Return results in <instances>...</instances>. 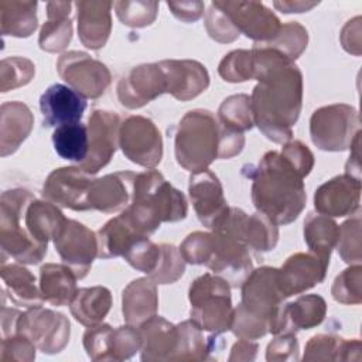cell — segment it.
<instances>
[{"label":"cell","mask_w":362,"mask_h":362,"mask_svg":"<svg viewBox=\"0 0 362 362\" xmlns=\"http://www.w3.org/2000/svg\"><path fill=\"white\" fill-rule=\"evenodd\" d=\"M253 78L259 81L250 96L253 123L274 143L291 139L303 100V75L281 54L256 42L252 48Z\"/></svg>","instance_id":"1"},{"label":"cell","mask_w":362,"mask_h":362,"mask_svg":"<svg viewBox=\"0 0 362 362\" xmlns=\"http://www.w3.org/2000/svg\"><path fill=\"white\" fill-rule=\"evenodd\" d=\"M252 201L257 212L276 225H287L298 218L305 205V188L298 171L277 151L266 153L256 167H250Z\"/></svg>","instance_id":"2"},{"label":"cell","mask_w":362,"mask_h":362,"mask_svg":"<svg viewBox=\"0 0 362 362\" xmlns=\"http://www.w3.org/2000/svg\"><path fill=\"white\" fill-rule=\"evenodd\" d=\"M143 235L156 232L161 222H177L187 216V201L157 170L136 174L133 198L123 209Z\"/></svg>","instance_id":"3"},{"label":"cell","mask_w":362,"mask_h":362,"mask_svg":"<svg viewBox=\"0 0 362 362\" xmlns=\"http://www.w3.org/2000/svg\"><path fill=\"white\" fill-rule=\"evenodd\" d=\"M177 163L198 173L216 158L221 150V123L209 110H189L180 122L175 133Z\"/></svg>","instance_id":"4"},{"label":"cell","mask_w":362,"mask_h":362,"mask_svg":"<svg viewBox=\"0 0 362 362\" xmlns=\"http://www.w3.org/2000/svg\"><path fill=\"white\" fill-rule=\"evenodd\" d=\"M34 195L23 188L7 189L0 198L1 259L6 255L20 263L35 264L47 255L45 245L38 243L23 223L27 206Z\"/></svg>","instance_id":"5"},{"label":"cell","mask_w":362,"mask_h":362,"mask_svg":"<svg viewBox=\"0 0 362 362\" xmlns=\"http://www.w3.org/2000/svg\"><path fill=\"white\" fill-rule=\"evenodd\" d=\"M191 303V321L202 331L215 335L230 329L233 310L230 286L221 277L205 273L195 279L188 291Z\"/></svg>","instance_id":"6"},{"label":"cell","mask_w":362,"mask_h":362,"mask_svg":"<svg viewBox=\"0 0 362 362\" xmlns=\"http://www.w3.org/2000/svg\"><path fill=\"white\" fill-rule=\"evenodd\" d=\"M359 133L358 112L349 105L338 103L320 107L310 119L313 143L321 150H346Z\"/></svg>","instance_id":"7"},{"label":"cell","mask_w":362,"mask_h":362,"mask_svg":"<svg viewBox=\"0 0 362 362\" xmlns=\"http://www.w3.org/2000/svg\"><path fill=\"white\" fill-rule=\"evenodd\" d=\"M283 301L277 269L264 266L252 270L242 283V301L233 311L269 331L270 315Z\"/></svg>","instance_id":"8"},{"label":"cell","mask_w":362,"mask_h":362,"mask_svg":"<svg viewBox=\"0 0 362 362\" xmlns=\"http://www.w3.org/2000/svg\"><path fill=\"white\" fill-rule=\"evenodd\" d=\"M55 250L76 277L83 279L98 256V236L83 223L64 219L52 236Z\"/></svg>","instance_id":"9"},{"label":"cell","mask_w":362,"mask_h":362,"mask_svg":"<svg viewBox=\"0 0 362 362\" xmlns=\"http://www.w3.org/2000/svg\"><path fill=\"white\" fill-rule=\"evenodd\" d=\"M16 332L28 337L44 354H57L68 344L71 329L69 320L64 314L40 305L20 313Z\"/></svg>","instance_id":"10"},{"label":"cell","mask_w":362,"mask_h":362,"mask_svg":"<svg viewBox=\"0 0 362 362\" xmlns=\"http://www.w3.org/2000/svg\"><path fill=\"white\" fill-rule=\"evenodd\" d=\"M119 147L132 161L154 168L163 157V139L157 126L144 116H129L119 129Z\"/></svg>","instance_id":"11"},{"label":"cell","mask_w":362,"mask_h":362,"mask_svg":"<svg viewBox=\"0 0 362 362\" xmlns=\"http://www.w3.org/2000/svg\"><path fill=\"white\" fill-rule=\"evenodd\" d=\"M211 235V247L205 266L223 277L232 287L242 286L253 270L249 247L226 232L212 230Z\"/></svg>","instance_id":"12"},{"label":"cell","mask_w":362,"mask_h":362,"mask_svg":"<svg viewBox=\"0 0 362 362\" xmlns=\"http://www.w3.org/2000/svg\"><path fill=\"white\" fill-rule=\"evenodd\" d=\"M59 76L83 98H99L110 83V72L105 64L81 51L64 52L57 61Z\"/></svg>","instance_id":"13"},{"label":"cell","mask_w":362,"mask_h":362,"mask_svg":"<svg viewBox=\"0 0 362 362\" xmlns=\"http://www.w3.org/2000/svg\"><path fill=\"white\" fill-rule=\"evenodd\" d=\"M120 124L116 112L96 109L90 113L88 120L89 150L79 168L88 174H95L110 161L119 146Z\"/></svg>","instance_id":"14"},{"label":"cell","mask_w":362,"mask_h":362,"mask_svg":"<svg viewBox=\"0 0 362 362\" xmlns=\"http://www.w3.org/2000/svg\"><path fill=\"white\" fill-rule=\"evenodd\" d=\"M233 27L256 42L272 41L281 24L279 18L264 4L257 1H214Z\"/></svg>","instance_id":"15"},{"label":"cell","mask_w":362,"mask_h":362,"mask_svg":"<svg viewBox=\"0 0 362 362\" xmlns=\"http://www.w3.org/2000/svg\"><path fill=\"white\" fill-rule=\"evenodd\" d=\"M90 175L79 167L57 168L47 177L42 197L74 211H89V189L93 182Z\"/></svg>","instance_id":"16"},{"label":"cell","mask_w":362,"mask_h":362,"mask_svg":"<svg viewBox=\"0 0 362 362\" xmlns=\"http://www.w3.org/2000/svg\"><path fill=\"white\" fill-rule=\"evenodd\" d=\"M165 92V76L158 62L133 68L117 83V98L129 109L141 107Z\"/></svg>","instance_id":"17"},{"label":"cell","mask_w":362,"mask_h":362,"mask_svg":"<svg viewBox=\"0 0 362 362\" xmlns=\"http://www.w3.org/2000/svg\"><path fill=\"white\" fill-rule=\"evenodd\" d=\"M329 262L313 252L291 255L286 263L277 269V281L284 298L300 294L325 277Z\"/></svg>","instance_id":"18"},{"label":"cell","mask_w":362,"mask_h":362,"mask_svg":"<svg viewBox=\"0 0 362 362\" xmlns=\"http://www.w3.org/2000/svg\"><path fill=\"white\" fill-rule=\"evenodd\" d=\"M361 181L349 174L322 184L314 194V206L325 216H345L359 209Z\"/></svg>","instance_id":"19"},{"label":"cell","mask_w":362,"mask_h":362,"mask_svg":"<svg viewBox=\"0 0 362 362\" xmlns=\"http://www.w3.org/2000/svg\"><path fill=\"white\" fill-rule=\"evenodd\" d=\"M188 192L198 219L208 228L229 208L218 177L208 168L191 174Z\"/></svg>","instance_id":"20"},{"label":"cell","mask_w":362,"mask_h":362,"mask_svg":"<svg viewBox=\"0 0 362 362\" xmlns=\"http://www.w3.org/2000/svg\"><path fill=\"white\" fill-rule=\"evenodd\" d=\"M86 109V99L64 83H54L40 98L42 124L47 127L78 123Z\"/></svg>","instance_id":"21"},{"label":"cell","mask_w":362,"mask_h":362,"mask_svg":"<svg viewBox=\"0 0 362 362\" xmlns=\"http://www.w3.org/2000/svg\"><path fill=\"white\" fill-rule=\"evenodd\" d=\"M158 65L165 76L167 92L178 100L194 99L209 85L208 71L198 61L165 59Z\"/></svg>","instance_id":"22"},{"label":"cell","mask_w":362,"mask_h":362,"mask_svg":"<svg viewBox=\"0 0 362 362\" xmlns=\"http://www.w3.org/2000/svg\"><path fill=\"white\" fill-rule=\"evenodd\" d=\"M136 173L119 171L93 180L89 189L90 209L105 214L126 209L133 198Z\"/></svg>","instance_id":"23"},{"label":"cell","mask_w":362,"mask_h":362,"mask_svg":"<svg viewBox=\"0 0 362 362\" xmlns=\"http://www.w3.org/2000/svg\"><path fill=\"white\" fill-rule=\"evenodd\" d=\"M141 335L140 358L143 361H175L178 351V327L154 315L139 327Z\"/></svg>","instance_id":"24"},{"label":"cell","mask_w":362,"mask_h":362,"mask_svg":"<svg viewBox=\"0 0 362 362\" xmlns=\"http://www.w3.org/2000/svg\"><path fill=\"white\" fill-rule=\"evenodd\" d=\"M78 11V37L81 42L90 48H102L112 30L110 8L112 1H76Z\"/></svg>","instance_id":"25"},{"label":"cell","mask_w":362,"mask_h":362,"mask_svg":"<svg viewBox=\"0 0 362 362\" xmlns=\"http://www.w3.org/2000/svg\"><path fill=\"white\" fill-rule=\"evenodd\" d=\"M157 287L151 279H136L123 290L122 311L129 325L140 327L157 315Z\"/></svg>","instance_id":"26"},{"label":"cell","mask_w":362,"mask_h":362,"mask_svg":"<svg viewBox=\"0 0 362 362\" xmlns=\"http://www.w3.org/2000/svg\"><path fill=\"white\" fill-rule=\"evenodd\" d=\"M0 150L6 157L14 153L33 129L34 117L23 102H6L0 107Z\"/></svg>","instance_id":"27"},{"label":"cell","mask_w":362,"mask_h":362,"mask_svg":"<svg viewBox=\"0 0 362 362\" xmlns=\"http://www.w3.org/2000/svg\"><path fill=\"white\" fill-rule=\"evenodd\" d=\"M98 257L123 256L129 246L143 235L132 218L123 211L120 215L107 221L98 232Z\"/></svg>","instance_id":"28"},{"label":"cell","mask_w":362,"mask_h":362,"mask_svg":"<svg viewBox=\"0 0 362 362\" xmlns=\"http://www.w3.org/2000/svg\"><path fill=\"white\" fill-rule=\"evenodd\" d=\"M69 1H49L47 3L48 20L44 23L40 31L38 44L41 49L48 52L62 51L72 38V21H71Z\"/></svg>","instance_id":"29"},{"label":"cell","mask_w":362,"mask_h":362,"mask_svg":"<svg viewBox=\"0 0 362 362\" xmlns=\"http://www.w3.org/2000/svg\"><path fill=\"white\" fill-rule=\"evenodd\" d=\"M76 274L66 264L47 263L40 269V291L52 305H69L76 293Z\"/></svg>","instance_id":"30"},{"label":"cell","mask_w":362,"mask_h":362,"mask_svg":"<svg viewBox=\"0 0 362 362\" xmlns=\"http://www.w3.org/2000/svg\"><path fill=\"white\" fill-rule=\"evenodd\" d=\"M112 307V294L103 286L85 287L76 290L69 303L71 314L85 327L102 324Z\"/></svg>","instance_id":"31"},{"label":"cell","mask_w":362,"mask_h":362,"mask_svg":"<svg viewBox=\"0 0 362 362\" xmlns=\"http://www.w3.org/2000/svg\"><path fill=\"white\" fill-rule=\"evenodd\" d=\"M1 280L6 286L10 300L16 305L27 308L40 307L44 301L40 288L35 284V277L31 272L17 263H1Z\"/></svg>","instance_id":"32"},{"label":"cell","mask_w":362,"mask_h":362,"mask_svg":"<svg viewBox=\"0 0 362 362\" xmlns=\"http://www.w3.org/2000/svg\"><path fill=\"white\" fill-rule=\"evenodd\" d=\"M361 356V341H346L337 335L318 334L305 345L304 361H348Z\"/></svg>","instance_id":"33"},{"label":"cell","mask_w":362,"mask_h":362,"mask_svg":"<svg viewBox=\"0 0 362 362\" xmlns=\"http://www.w3.org/2000/svg\"><path fill=\"white\" fill-rule=\"evenodd\" d=\"M0 27L3 35H31L37 28V1L1 0Z\"/></svg>","instance_id":"34"},{"label":"cell","mask_w":362,"mask_h":362,"mask_svg":"<svg viewBox=\"0 0 362 362\" xmlns=\"http://www.w3.org/2000/svg\"><path fill=\"white\" fill-rule=\"evenodd\" d=\"M64 219V214L55 204L34 198L27 206L24 223L38 243L48 246V240L52 239L55 230Z\"/></svg>","instance_id":"35"},{"label":"cell","mask_w":362,"mask_h":362,"mask_svg":"<svg viewBox=\"0 0 362 362\" xmlns=\"http://www.w3.org/2000/svg\"><path fill=\"white\" fill-rule=\"evenodd\" d=\"M339 226L325 215L308 214L304 221V240L310 252L329 262L331 250L338 240Z\"/></svg>","instance_id":"36"},{"label":"cell","mask_w":362,"mask_h":362,"mask_svg":"<svg viewBox=\"0 0 362 362\" xmlns=\"http://www.w3.org/2000/svg\"><path fill=\"white\" fill-rule=\"evenodd\" d=\"M52 144L59 157L81 164L89 150L88 126L81 122L58 126L52 133Z\"/></svg>","instance_id":"37"},{"label":"cell","mask_w":362,"mask_h":362,"mask_svg":"<svg viewBox=\"0 0 362 362\" xmlns=\"http://www.w3.org/2000/svg\"><path fill=\"white\" fill-rule=\"evenodd\" d=\"M178 327V351L175 361H202L212 352L214 338H205L202 329L191 320L184 321Z\"/></svg>","instance_id":"38"},{"label":"cell","mask_w":362,"mask_h":362,"mask_svg":"<svg viewBox=\"0 0 362 362\" xmlns=\"http://www.w3.org/2000/svg\"><path fill=\"white\" fill-rule=\"evenodd\" d=\"M277 225L260 212L247 215L243 226V240L247 247L256 252L273 250L277 245Z\"/></svg>","instance_id":"39"},{"label":"cell","mask_w":362,"mask_h":362,"mask_svg":"<svg viewBox=\"0 0 362 362\" xmlns=\"http://www.w3.org/2000/svg\"><path fill=\"white\" fill-rule=\"evenodd\" d=\"M307 42H308L307 30L301 24L296 21H290L280 27L277 35L272 41L259 42V44L281 54L284 58L294 62V59L298 58L301 52L305 49Z\"/></svg>","instance_id":"40"},{"label":"cell","mask_w":362,"mask_h":362,"mask_svg":"<svg viewBox=\"0 0 362 362\" xmlns=\"http://www.w3.org/2000/svg\"><path fill=\"white\" fill-rule=\"evenodd\" d=\"M219 123L236 132H245L253 127V115L250 98L247 95H233L226 98L218 110Z\"/></svg>","instance_id":"41"},{"label":"cell","mask_w":362,"mask_h":362,"mask_svg":"<svg viewBox=\"0 0 362 362\" xmlns=\"http://www.w3.org/2000/svg\"><path fill=\"white\" fill-rule=\"evenodd\" d=\"M124 260L136 270L153 274L161 257V245H156L147 236L137 238L123 255Z\"/></svg>","instance_id":"42"},{"label":"cell","mask_w":362,"mask_h":362,"mask_svg":"<svg viewBox=\"0 0 362 362\" xmlns=\"http://www.w3.org/2000/svg\"><path fill=\"white\" fill-rule=\"evenodd\" d=\"M35 74L34 64L21 57L4 58L0 64V89L7 92L10 89L27 85Z\"/></svg>","instance_id":"43"},{"label":"cell","mask_w":362,"mask_h":362,"mask_svg":"<svg viewBox=\"0 0 362 362\" xmlns=\"http://www.w3.org/2000/svg\"><path fill=\"white\" fill-rule=\"evenodd\" d=\"M185 270V260L180 250L168 243H161V257L153 274L148 276L156 284H171L177 281Z\"/></svg>","instance_id":"44"},{"label":"cell","mask_w":362,"mask_h":362,"mask_svg":"<svg viewBox=\"0 0 362 362\" xmlns=\"http://www.w3.org/2000/svg\"><path fill=\"white\" fill-rule=\"evenodd\" d=\"M119 20L129 27L150 25L157 16V1H117L113 3Z\"/></svg>","instance_id":"45"},{"label":"cell","mask_w":362,"mask_h":362,"mask_svg":"<svg viewBox=\"0 0 362 362\" xmlns=\"http://www.w3.org/2000/svg\"><path fill=\"white\" fill-rule=\"evenodd\" d=\"M218 72L228 82H243L253 79L252 51L236 49L229 52L221 61Z\"/></svg>","instance_id":"46"},{"label":"cell","mask_w":362,"mask_h":362,"mask_svg":"<svg viewBox=\"0 0 362 362\" xmlns=\"http://www.w3.org/2000/svg\"><path fill=\"white\" fill-rule=\"evenodd\" d=\"M337 249L339 256L346 263H361V218L355 215V218L346 221L339 226Z\"/></svg>","instance_id":"47"},{"label":"cell","mask_w":362,"mask_h":362,"mask_svg":"<svg viewBox=\"0 0 362 362\" xmlns=\"http://www.w3.org/2000/svg\"><path fill=\"white\" fill-rule=\"evenodd\" d=\"M361 266H351L344 270L332 284V297L342 304H359L362 300L361 296Z\"/></svg>","instance_id":"48"},{"label":"cell","mask_w":362,"mask_h":362,"mask_svg":"<svg viewBox=\"0 0 362 362\" xmlns=\"http://www.w3.org/2000/svg\"><path fill=\"white\" fill-rule=\"evenodd\" d=\"M112 332L113 328L107 324L88 327L83 334V346L92 361H112Z\"/></svg>","instance_id":"49"},{"label":"cell","mask_w":362,"mask_h":362,"mask_svg":"<svg viewBox=\"0 0 362 362\" xmlns=\"http://www.w3.org/2000/svg\"><path fill=\"white\" fill-rule=\"evenodd\" d=\"M141 348L139 327L123 325L113 328L112 332V361H123L133 356Z\"/></svg>","instance_id":"50"},{"label":"cell","mask_w":362,"mask_h":362,"mask_svg":"<svg viewBox=\"0 0 362 362\" xmlns=\"http://www.w3.org/2000/svg\"><path fill=\"white\" fill-rule=\"evenodd\" d=\"M35 344L24 334L14 332L7 337H1L0 361H33L35 359Z\"/></svg>","instance_id":"51"},{"label":"cell","mask_w":362,"mask_h":362,"mask_svg":"<svg viewBox=\"0 0 362 362\" xmlns=\"http://www.w3.org/2000/svg\"><path fill=\"white\" fill-rule=\"evenodd\" d=\"M205 27L209 37L219 42H232L239 37V31L233 27V24L229 21L225 13L215 6L214 1L208 8Z\"/></svg>","instance_id":"52"},{"label":"cell","mask_w":362,"mask_h":362,"mask_svg":"<svg viewBox=\"0 0 362 362\" xmlns=\"http://www.w3.org/2000/svg\"><path fill=\"white\" fill-rule=\"evenodd\" d=\"M211 233L194 232L185 238L180 246V253L182 259L191 264H205L209 247H211Z\"/></svg>","instance_id":"53"},{"label":"cell","mask_w":362,"mask_h":362,"mask_svg":"<svg viewBox=\"0 0 362 362\" xmlns=\"http://www.w3.org/2000/svg\"><path fill=\"white\" fill-rule=\"evenodd\" d=\"M304 178L310 174L313 165H314V156L310 151V148L303 144L298 140L288 141L284 144L281 153H280Z\"/></svg>","instance_id":"54"},{"label":"cell","mask_w":362,"mask_h":362,"mask_svg":"<svg viewBox=\"0 0 362 362\" xmlns=\"http://www.w3.org/2000/svg\"><path fill=\"white\" fill-rule=\"evenodd\" d=\"M267 361H296L298 359V342L294 334H279L266 349Z\"/></svg>","instance_id":"55"},{"label":"cell","mask_w":362,"mask_h":362,"mask_svg":"<svg viewBox=\"0 0 362 362\" xmlns=\"http://www.w3.org/2000/svg\"><path fill=\"white\" fill-rule=\"evenodd\" d=\"M167 6L171 8L173 14L182 21H195L204 13V3L201 1H168Z\"/></svg>","instance_id":"56"},{"label":"cell","mask_w":362,"mask_h":362,"mask_svg":"<svg viewBox=\"0 0 362 362\" xmlns=\"http://www.w3.org/2000/svg\"><path fill=\"white\" fill-rule=\"evenodd\" d=\"M229 361H253L257 351V344L250 342V339L238 341L230 349Z\"/></svg>","instance_id":"57"},{"label":"cell","mask_w":362,"mask_h":362,"mask_svg":"<svg viewBox=\"0 0 362 362\" xmlns=\"http://www.w3.org/2000/svg\"><path fill=\"white\" fill-rule=\"evenodd\" d=\"M318 3H304V1H274V7L280 8L283 13H303L311 10Z\"/></svg>","instance_id":"58"}]
</instances>
